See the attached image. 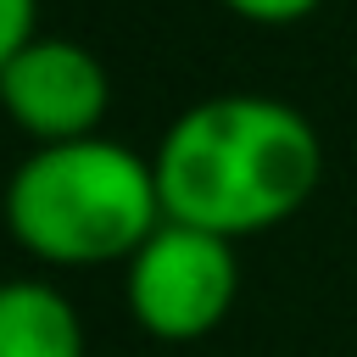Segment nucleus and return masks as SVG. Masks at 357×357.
<instances>
[{
    "label": "nucleus",
    "mask_w": 357,
    "mask_h": 357,
    "mask_svg": "<svg viewBox=\"0 0 357 357\" xmlns=\"http://www.w3.org/2000/svg\"><path fill=\"white\" fill-rule=\"evenodd\" d=\"M162 218L245 240L296 218L324 178L318 128L273 95H212L178 112L151 156Z\"/></svg>",
    "instance_id": "f257e3e1"
},
{
    "label": "nucleus",
    "mask_w": 357,
    "mask_h": 357,
    "mask_svg": "<svg viewBox=\"0 0 357 357\" xmlns=\"http://www.w3.org/2000/svg\"><path fill=\"white\" fill-rule=\"evenodd\" d=\"M0 206L11 240L56 268L128 262L167 223L151 156L100 134L28 151L6 178Z\"/></svg>",
    "instance_id": "f03ea898"
},
{
    "label": "nucleus",
    "mask_w": 357,
    "mask_h": 357,
    "mask_svg": "<svg viewBox=\"0 0 357 357\" xmlns=\"http://www.w3.org/2000/svg\"><path fill=\"white\" fill-rule=\"evenodd\" d=\"M234 245L184 223H162L123 273V296L128 312L145 335L156 340H201L223 324V312L234 307Z\"/></svg>",
    "instance_id": "7ed1b4c3"
},
{
    "label": "nucleus",
    "mask_w": 357,
    "mask_h": 357,
    "mask_svg": "<svg viewBox=\"0 0 357 357\" xmlns=\"http://www.w3.org/2000/svg\"><path fill=\"white\" fill-rule=\"evenodd\" d=\"M106 106H112L106 67L78 39H61V33H39L0 73V112L33 139V151L95 139Z\"/></svg>",
    "instance_id": "20e7f679"
},
{
    "label": "nucleus",
    "mask_w": 357,
    "mask_h": 357,
    "mask_svg": "<svg viewBox=\"0 0 357 357\" xmlns=\"http://www.w3.org/2000/svg\"><path fill=\"white\" fill-rule=\"evenodd\" d=\"M0 357H84V324L73 301L45 279L0 284Z\"/></svg>",
    "instance_id": "39448f33"
},
{
    "label": "nucleus",
    "mask_w": 357,
    "mask_h": 357,
    "mask_svg": "<svg viewBox=\"0 0 357 357\" xmlns=\"http://www.w3.org/2000/svg\"><path fill=\"white\" fill-rule=\"evenodd\" d=\"M33 39H39V0H0V73Z\"/></svg>",
    "instance_id": "423d86ee"
},
{
    "label": "nucleus",
    "mask_w": 357,
    "mask_h": 357,
    "mask_svg": "<svg viewBox=\"0 0 357 357\" xmlns=\"http://www.w3.org/2000/svg\"><path fill=\"white\" fill-rule=\"evenodd\" d=\"M234 17H245V22H262V28H290V22H301V17H312L324 0H223Z\"/></svg>",
    "instance_id": "0eeeda50"
}]
</instances>
